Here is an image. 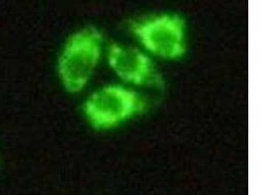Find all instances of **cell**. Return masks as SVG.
Segmentation results:
<instances>
[{"label":"cell","mask_w":261,"mask_h":195,"mask_svg":"<svg viewBox=\"0 0 261 195\" xmlns=\"http://www.w3.org/2000/svg\"><path fill=\"white\" fill-rule=\"evenodd\" d=\"M102 41V34L92 26L68 39L58 60L60 79L68 92L75 94L86 86L100 60Z\"/></svg>","instance_id":"cell-1"},{"label":"cell","mask_w":261,"mask_h":195,"mask_svg":"<svg viewBox=\"0 0 261 195\" xmlns=\"http://www.w3.org/2000/svg\"><path fill=\"white\" fill-rule=\"evenodd\" d=\"M147 100L119 85L105 86L94 92L84 104L88 122L97 130H109L147 110Z\"/></svg>","instance_id":"cell-2"},{"label":"cell","mask_w":261,"mask_h":195,"mask_svg":"<svg viewBox=\"0 0 261 195\" xmlns=\"http://www.w3.org/2000/svg\"><path fill=\"white\" fill-rule=\"evenodd\" d=\"M129 29L145 48L166 60H178L186 52L185 22L178 15L164 14L133 21Z\"/></svg>","instance_id":"cell-3"},{"label":"cell","mask_w":261,"mask_h":195,"mask_svg":"<svg viewBox=\"0 0 261 195\" xmlns=\"http://www.w3.org/2000/svg\"><path fill=\"white\" fill-rule=\"evenodd\" d=\"M109 63L125 82L159 88L164 86V80L152 61L138 49L114 43L109 49Z\"/></svg>","instance_id":"cell-4"}]
</instances>
